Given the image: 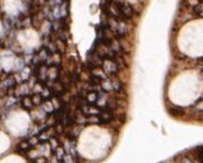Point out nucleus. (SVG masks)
<instances>
[{
  "instance_id": "obj_1",
  "label": "nucleus",
  "mask_w": 203,
  "mask_h": 163,
  "mask_svg": "<svg viewBox=\"0 0 203 163\" xmlns=\"http://www.w3.org/2000/svg\"><path fill=\"white\" fill-rule=\"evenodd\" d=\"M29 116L23 110L11 112L6 120V126L12 135L20 137L27 133L29 126Z\"/></svg>"
},
{
  "instance_id": "obj_3",
  "label": "nucleus",
  "mask_w": 203,
  "mask_h": 163,
  "mask_svg": "<svg viewBox=\"0 0 203 163\" xmlns=\"http://www.w3.org/2000/svg\"><path fill=\"white\" fill-rule=\"evenodd\" d=\"M16 58L14 55L9 51L2 52L0 54V66L6 70H11L13 68Z\"/></svg>"
},
{
  "instance_id": "obj_5",
  "label": "nucleus",
  "mask_w": 203,
  "mask_h": 163,
  "mask_svg": "<svg viewBox=\"0 0 203 163\" xmlns=\"http://www.w3.org/2000/svg\"><path fill=\"white\" fill-rule=\"evenodd\" d=\"M0 162H25V160L17 155H11L6 156L2 160H0Z\"/></svg>"
},
{
  "instance_id": "obj_6",
  "label": "nucleus",
  "mask_w": 203,
  "mask_h": 163,
  "mask_svg": "<svg viewBox=\"0 0 203 163\" xmlns=\"http://www.w3.org/2000/svg\"><path fill=\"white\" fill-rule=\"evenodd\" d=\"M120 11H122V13H123L125 16H128V17H131L132 13H133V9H132V7L128 4V3H124L123 5L120 6Z\"/></svg>"
},
{
  "instance_id": "obj_7",
  "label": "nucleus",
  "mask_w": 203,
  "mask_h": 163,
  "mask_svg": "<svg viewBox=\"0 0 203 163\" xmlns=\"http://www.w3.org/2000/svg\"><path fill=\"white\" fill-rule=\"evenodd\" d=\"M169 113L171 115L175 116V117H179V116H182L184 110H183L182 107H172L171 109H169Z\"/></svg>"
},
{
  "instance_id": "obj_8",
  "label": "nucleus",
  "mask_w": 203,
  "mask_h": 163,
  "mask_svg": "<svg viewBox=\"0 0 203 163\" xmlns=\"http://www.w3.org/2000/svg\"><path fill=\"white\" fill-rule=\"evenodd\" d=\"M1 31H2V27H1V25H0V34H1Z\"/></svg>"
},
{
  "instance_id": "obj_4",
  "label": "nucleus",
  "mask_w": 203,
  "mask_h": 163,
  "mask_svg": "<svg viewBox=\"0 0 203 163\" xmlns=\"http://www.w3.org/2000/svg\"><path fill=\"white\" fill-rule=\"evenodd\" d=\"M9 144H11L9 138L4 132L0 131V155L7 151L9 147Z\"/></svg>"
},
{
  "instance_id": "obj_2",
  "label": "nucleus",
  "mask_w": 203,
  "mask_h": 163,
  "mask_svg": "<svg viewBox=\"0 0 203 163\" xmlns=\"http://www.w3.org/2000/svg\"><path fill=\"white\" fill-rule=\"evenodd\" d=\"M18 41L20 44L25 48L36 47L40 44V38L38 33L33 29H25L18 34Z\"/></svg>"
}]
</instances>
